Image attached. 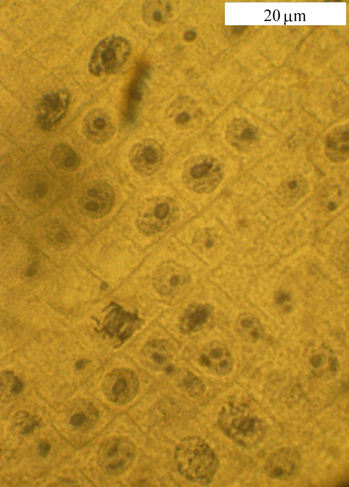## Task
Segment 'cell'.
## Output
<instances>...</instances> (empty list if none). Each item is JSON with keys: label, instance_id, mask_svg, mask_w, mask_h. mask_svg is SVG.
Segmentation results:
<instances>
[{"label": "cell", "instance_id": "ffe728a7", "mask_svg": "<svg viewBox=\"0 0 349 487\" xmlns=\"http://www.w3.org/2000/svg\"><path fill=\"white\" fill-rule=\"evenodd\" d=\"M147 67L141 65L127 90L126 104L124 112L127 123L134 122L137 116L139 104L142 99L144 80L148 76Z\"/></svg>", "mask_w": 349, "mask_h": 487}, {"label": "cell", "instance_id": "3957f363", "mask_svg": "<svg viewBox=\"0 0 349 487\" xmlns=\"http://www.w3.org/2000/svg\"><path fill=\"white\" fill-rule=\"evenodd\" d=\"M131 51V44L127 38L116 35L104 37L93 49L89 70L95 76L115 73L126 62Z\"/></svg>", "mask_w": 349, "mask_h": 487}, {"label": "cell", "instance_id": "1f68e13d", "mask_svg": "<svg viewBox=\"0 0 349 487\" xmlns=\"http://www.w3.org/2000/svg\"><path fill=\"white\" fill-rule=\"evenodd\" d=\"M190 116L188 112L183 111L177 114L174 117V122L179 126H185L190 122Z\"/></svg>", "mask_w": 349, "mask_h": 487}, {"label": "cell", "instance_id": "4fadbf2b", "mask_svg": "<svg viewBox=\"0 0 349 487\" xmlns=\"http://www.w3.org/2000/svg\"><path fill=\"white\" fill-rule=\"evenodd\" d=\"M199 361L210 373L220 376L228 375L234 367L231 352L225 344L219 341H212L203 346Z\"/></svg>", "mask_w": 349, "mask_h": 487}, {"label": "cell", "instance_id": "e0dca14e", "mask_svg": "<svg viewBox=\"0 0 349 487\" xmlns=\"http://www.w3.org/2000/svg\"><path fill=\"white\" fill-rule=\"evenodd\" d=\"M306 363L314 375L329 378L338 371L339 363L333 351L324 345L312 348L306 356Z\"/></svg>", "mask_w": 349, "mask_h": 487}, {"label": "cell", "instance_id": "f546056e", "mask_svg": "<svg viewBox=\"0 0 349 487\" xmlns=\"http://www.w3.org/2000/svg\"><path fill=\"white\" fill-rule=\"evenodd\" d=\"M217 240V237L215 233L210 230L202 231L198 234L196 238L197 243L199 247L203 249L209 250L213 248Z\"/></svg>", "mask_w": 349, "mask_h": 487}, {"label": "cell", "instance_id": "d6a6232c", "mask_svg": "<svg viewBox=\"0 0 349 487\" xmlns=\"http://www.w3.org/2000/svg\"><path fill=\"white\" fill-rule=\"evenodd\" d=\"M50 450V444L46 440L41 441L37 447L38 453L41 457H45L48 454Z\"/></svg>", "mask_w": 349, "mask_h": 487}, {"label": "cell", "instance_id": "4316f807", "mask_svg": "<svg viewBox=\"0 0 349 487\" xmlns=\"http://www.w3.org/2000/svg\"><path fill=\"white\" fill-rule=\"evenodd\" d=\"M233 127L234 143L237 146L243 148L249 146L258 138L256 128L246 120H237Z\"/></svg>", "mask_w": 349, "mask_h": 487}, {"label": "cell", "instance_id": "8992f818", "mask_svg": "<svg viewBox=\"0 0 349 487\" xmlns=\"http://www.w3.org/2000/svg\"><path fill=\"white\" fill-rule=\"evenodd\" d=\"M114 200L111 187L101 180H93L82 187L78 198L80 211L84 215L99 218L105 216L111 210Z\"/></svg>", "mask_w": 349, "mask_h": 487}, {"label": "cell", "instance_id": "e575fe53", "mask_svg": "<svg viewBox=\"0 0 349 487\" xmlns=\"http://www.w3.org/2000/svg\"><path fill=\"white\" fill-rule=\"evenodd\" d=\"M39 422L38 420H35L32 423L26 425L23 427L20 431V433L22 434H27L32 433L34 429L38 425Z\"/></svg>", "mask_w": 349, "mask_h": 487}, {"label": "cell", "instance_id": "7c38bea8", "mask_svg": "<svg viewBox=\"0 0 349 487\" xmlns=\"http://www.w3.org/2000/svg\"><path fill=\"white\" fill-rule=\"evenodd\" d=\"M111 306L102 330L111 337L117 339L121 345L132 336L141 324V321L135 313L125 310L119 305L112 303Z\"/></svg>", "mask_w": 349, "mask_h": 487}, {"label": "cell", "instance_id": "30bf717a", "mask_svg": "<svg viewBox=\"0 0 349 487\" xmlns=\"http://www.w3.org/2000/svg\"><path fill=\"white\" fill-rule=\"evenodd\" d=\"M69 94L59 90L46 94L39 100L36 108V118L43 130H50L63 118L69 103Z\"/></svg>", "mask_w": 349, "mask_h": 487}, {"label": "cell", "instance_id": "2e32d148", "mask_svg": "<svg viewBox=\"0 0 349 487\" xmlns=\"http://www.w3.org/2000/svg\"><path fill=\"white\" fill-rule=\"evenodd\" d=\"M171 343L165 340L150 341L140 352V359L146 367L154 371H163L169 368L174 356Z\"/></svg>", "mask_w": 349, "mask_h": 487}, {"label": "cell", "instance_id": "cb8c5ba5", "mask_svg": "<svg viewBox=\"0 0 349 487\" xmlns=\"http://www.w3.org/2000/svg\"><path fill=\"white\" fill-rule=\"evenodd\" d=\"M174 381L180 389L191 398L200 397L206 390L203 380L188 369L177 371L174 375Z\"/></svg>", "mask_w": 349, "mask_h": 487}, {"label": "cell", "instance_id": "44dd1931", "mask_svg": "<svg viewBox=\"0 0 349 487\" xmlns=\"http://www.w3.org/2000/svg\"><path fill=\"white\" fill-rule=\"evenodd\" d=\"M308 189L307 181L302 176H289L282 181L276 191L278 200L283 205L291 206L301 199Z\"/></svg>", "mask_w": 349, "mask_h": 487}, {"label": "cell", "instance_id": "836d02e7", "mask_svg": "<svg viewBox=\"0 0 349 487\" xmlns=\"http://www.w3.org/2000/svg\"><path fill=\"white\" fill-rule=\"evenodd\" d=\"M23 386L22 382L17 377H15L10 389L11 394L17 395L23 390Z\"/></svg>", "mask_w": 349, "mask_h": 487}, {"label": "cell", "instance_id": "74e56055", "mask_svg": "<svg viewBox=\"0 0 349 487\" xmlns=\"http://www.w3.org/2000/svg\"><path fill=\"white\" fill-rule=\"evenodd\" d=\"M35 269L33 267L29 268L27 271V276H31L35 273Z\"/></svg>", "mask_w": 349, "mask_h": 487}, {"label": "cell", "instance_id": "d6986e66", "mask_svg": "<svg viewBox=\"0 0 349 487\" xmlns=\"http://www.w3.org/2000/svg\"><path fill=\"white\" fill-rule=\"evenodd\" d=\"M209 304L198 303L190 306L185 310L179 321L181 332L190 334L200 330L207 323L213 312Z\"/></svg>", "mask_w": 349, "mask_h": 487}, {"label": "cell", "instance_id": "83f0119b", "mask_svg": "<svg viewBox=\"0 0 349 487\" xmlns=\"http://www.w3.org/2000/svg\"><path fill=\"white\" fill-rule=\"evenodd\" d=\"M160 2L146 0L142 6V16L144 22L149 26H154L162 23L164 15L160 9Z\"/></svg>", "mask_w": 349, "mask_h": 487}, {"label": "cell", "instance_id": "603a6c76", "mask_svg": "<svg viewBox=\"0 0 349 487\" xmlns=\"http://www.w3.org/2000/svg\"><path fill=\"white\" fill-rule=\"evenodd\" d=\"M50 160L56 168L67 172L75 171L80 163V157L77 152L65 143L58 144L53 147Z\"/></svg>", "mask_w": 349, "mask_h": 487}, {"label": "cell", "instance_id": "5b68a950", "mask_svg": "<svg viewBox=\"0 0 349 487\" xmlns=\"http://www.w3.org/2000/svg\"><path fill=\"white\" fill-rule=\"evenodd\" d=\"M136 447L127 438L116 436L109 438L101 445L98 461L111 475L118 476L127 471L136 456Z\"/></svg>", "mask_w": 349, "mask_h": 487}, {"label": "cell", "instance_id": "8d00e7d4", "mask_svg": "<svg viewBox=\"0 0 349 487\" xmlns=\"http://www.w3.org/2000/svg\"><path fill=\"white\" fill-rule=\"evenodd\" d=\"M87 363V361L84 360H80L77 362L76 364V367L78 370H81L83 368L85 365Z\"/></svg>", "mask_w": 349, "mask_h": 487}, {"label": "cell", "instance_id": "7402d4cb", "mask_svg": "<svg viewBox=\"0 0 349 487\" xmlns=\"http://www.w3.org/2000/svg\"><path fill=\"white\" fill-rule=\"evenodd\" d=\"M235 329L239 337L251 343L259 341L264 334V329L259 319L248 312L241 313L238 316L235 322Z\"/></svg>", "mask_w": 349, "mask_h": 487}, {"label": "cell", "instance_id": "4dcf8cb0", "mask_svg": "<svg viewBox=\"0 0 349 487\" xmlns=\"http://www.w3.org/2000/svg\"><path fill=\"white\" fill-rule=\"evenodd\" d=\"M289 294L285 291H279L275 294V302L277 304L283 308L285 309H287L290 307L289 304L291 301Z\"/></svg>", "mask_w": 349, "mask_h": 487}, {"label": "cell", "instance_id": "484cf974", "mask_svg": "<svg viewBox=\"0 0 349 487\" xmlns=\"http://www.w3.org/2000/svg\"><path fill=\"white\" fill-rule=\"evenodd\" d=\"M319 197L321 204L326 209L333 211L341 204L345 197V192L339 183L330 181L322 187Z\"/></svg>", "mask_w": 349, "mask_h": 487}, {"label": "cell", "instance_id": "9a60e30c", "mask_svg": "<svg viewBox=\"0 0 349 487\" xmlns=\"http://www.w3.org/2000/svg\"><path fill=\"white\" fill-rule=\"evenodd\" d=\"M82 132L91 143L98 145L107 142L113 137L115 128L111 117L104 111L95 109L89 111L82 121Z\"/></svg>", "mask_w": 349, "mask_h": 487}, {"label": "cell", "instance_id": "d4e9b609", "mask_svg": "<svg viewBox=\"0 0 349 487\" xmlns=\"http://www.w3.org/2000/svg\"><path fill=\"white\" fill-rule=\"evenodd\" d=\"M48 240L54 248L59 250L67 248L70 244L71 238L68 231L59 221L50 219L45 226Z\"/></svg>", "mask_w": 349, "mask_h": 487}, {"label": "cell", "instance_id": "9c48e42d", "mask_svg": "<svg viewBox=\"0 0 349 487\" xmlns=\"http://www.w3.org/2000/svg\"><path fill=\"white\" fill-rule=\"evenodd\" d=\"M190 275L182 265L173 261L162 263L156 270L153 284L156 291L164 296L178 293L190 283Z\"/></svg>", "mask_w": 349, "mask_h": 487}, {"label": "cell", "instance_id": "277c9868", "mask_svg": "<svg viewBox=\"0 0 349 487\" xmlns=\"http://www.w3.org/2000/svg\"><path fill=\"white\" fill-rule=\"evenodd\" d=\"M178 210L170 199L154 197L147 200L140 207L136 217V225L143 233L151 235L162 231L177 218Z\"/></svg>", "mask_w": 349, "mask_h": 487}, {"label": "cell", "instance_id": "8fae6325", "mask_svg": "<svg viewBox=\"0 0 349 487\" xmlns=\"http://www.w3.org/2000/svg\"><path fill=\"white\" fill-rule=\"evenodd\" d=\"M221 167L218 162L211 158H206L200 162H187L182 174V179L186 186L198 193H208L216 187L210 181L213 177L221 178Z\"/></svg>", "mask_w": 349, "mask_h": 487}, {"label": "cell", "instance_id": "5bb4252c", "mask_svg": "<svg viewBox=\"0 0 349 487\" xmlns=\"http://www.w3.org/2000/svg\"><path fill=\"white\" fill-rule=\"evenodd\" d=\"M301 465L298 452L289 447L276 450L267 458L265 465V473L275 479L290 478L297 472Z\"/></svg>", "mask_w": 349, "mask_h": 487}, {"label": "cell", "instance_id": "ac0fdd59", "mask_svg": "<svg viewBox=\"0 0 349 487\" xmlns=\"http://www.w3.org/2000/svg\"><path fill=\"white\" fill-rule=\"evenodd\" d=\"M348 124L338 126L327 135L325 151L327 157L333 162H342L348 160L349 154Z\"/></svg>", "mask_w": 349, "mask_h": 487}, {"label": "cell", "instance_id": "6da1fadb", "mask_svg": "<svg viewBox=\"0 0 349 487\" xmlns=\"http://www.w3.org/2000/svg\"><path fill=\"white\" fill-rule=\"evenodd\" d=\"M217 421L226 436L244 447L259 444L268 430L263 415L249 399L243 396L228 399L220 410Z\"/></svg>", "mask_w": 349, "mask_h": 487}, {"label": "cell", "instance_id": "f1b7e54d", "mask_svg": "<svg viewBox=\"0 0 349 487\" xmlns=\"http://www.w3.org/2000/svg\"><path fill=\"white\" fill-rule=\"evenodd\" d=\"M50 189L49 182L43 177L35 178L29 181L27 185V194L35 199H40L46 197Z\"/></svg>", "mask_w": 349, "mask_h": 487}, {"label": "cell", "instance_id": "d590c367", "mask_svg": "<svg viewBox=\"0 0 349 487\" xmlns=\"http://www.w3.org/2000/svg\"><path fill=\"white\" fill-rule=\"evenodd\" d=\"M196 36V33L195 31L193 30H189L185 33L184 35V39L185 40L190 42L194 40Z\"/></svg>", "mask_w": 349, "mask_h": 487}, {"label": "cell", "instance_id": "52a82bcc", "mask_svg": "<svg viewBox=\"0 0 349 487\" xmlns=\"http://www.w3.org/2000/svg\"><path fill=\"white\" fill-rule=\"evenodd\" d=\"M139 381L132 370L116 369L104 379L102 388L107 399L118 406H124L132 401L139 390Z\"/></svg>", "mask_w": 349, "mask_h": 487}, {"label": "cell", "instance_id": "7a4b0ae2", "mask_svg": "<svg viewBox=\"0 0 349 487\" xmlns=\"http://www.w3.org/2000/svg\"><path fill=\"white\" fill-rule=\"evenodd\" d=\"M174 460L180 475L200 485L210 484L220 467L213 449L204 439L195 435L186 437L179 442L175 449Z\"/></svg>", "mask_w": 349, "mask_h": 487}, {"label": "cell", "instance_id": "ba28073f", "mask_svg": "<svg viewBox=\"0 0 349 487\" xmlns=\"http://www.w3.org/2000/svg\"><path fill=\"white\" fill-rule=\"evenodd\" d=\"M161 146L154 139L146 138L135 143L128 152V159L133 170L143 177L156 172L163 160Z\"/></svg>", "mask_w": 349, "mask_h": 487}]
</instances>
